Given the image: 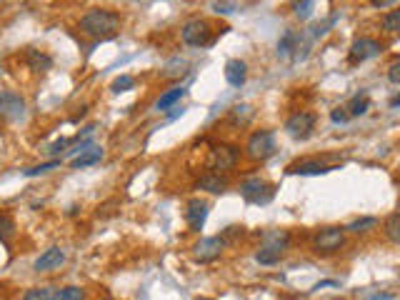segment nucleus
Segmentation results:
<instances>
[{
	"label": "nucleus",
	"mask_w": 400,
	"mask_h": 300,
	"mask_svg": "<svg viewBox=\"0 0 400 300\" xmlns=\"http://www.w3.org/2000/svg\"><path fill=\"white\" fill-rule=\"evenodd\" d=\"M120 25H123L120 15L115 10H108V8H93V10H88L83 18H80V30H83L85 36L98 38V40L115 38Z\"/></svg>",
	"instance_id": "obj_1"
},
{
	"label": "nucleus",
	"mask_w": 400,
	"mask_h": 300,
	"mask_svg": "<svg viewBox=\"0 0 400 300\" xmlns=\"http://www.w3.org/2000/svg\"><path fill=\"white\" fill-rule=\"evenodd\" d=\"M240 195L251 205H268L275 198V186L263 178H245L240 183Z\"/></svg>",
	"instance_id": "obj_2"
},
{
	"label": "nucleus",
	"mask_w": 400,
	"mask_h": 300,
	"mask_svg": "<svg viewBox=\"0 0 400 300\" xmlns=\"http://www.w3.org/2000/svg\"><path fill=\"white\" fill-rule=\"evenodd\" d=\"M275 153V135L273 130H258L248 138V145H245V156L251 160H268Z\"/></svg>",
	"instance_id": "obj_3"
},
{
	"label": "nucleus",
	"mask_w": 400,
	"mask_h": 300,
	"mask_svg": "<svg viewBox=\"0 0 400 300\" xmlns=\"http://www.w3.org/2000/svg\"><path fill=\"white\" fill-rule=\"evenodd\" d=\"M343 246H346V230L343 228H320L313 235V250L323 253V255L338 253Z\"/></svg>",
	"instance_id": "obj_4"
},
{
	"label": "nucleus",
	"mask_w": 400,
	"mask_h": 300,
	"mask_svg": "<svg viewBox=\"0 0 400 300\" xmlns=\"http://www.w3.org/2000/svg\"><path fill=\"white\" fill-rule=\"evenodd\" d=\"M240 160V150L235 145H215L210 150L208 165L215 173H223V170H233Z\"/></svg>",
	"instance_id": "obj_5"
},
{
	"label": "nucleus",
	"mask_w": 400,
	"mask_h": 300,
	"mask_svg": "<svg viewBox=\"0 0 400 300\" xmlns=\"http://www.w3.org/2000/svg\"><path fill=\"white\" fill-rule=\"evenodd\" d=\"M316 120L318 118L313 113H308V110H300V113L290 115V118L286 120V133L295 140L311 138V133L316 130Z\"/></svg>",
	"instance_id": "obj_6"
},
{
	"label": "nucleus",
	"mask_w": 400,
	"mask_h": 300,
	"mask_svg": "<svg viewBox=\"0 0 400 300\" xmlns=\"http://www.w3.org/2000/svg\"><path fill=\"white\" fill-rule=\"evenodd\" d=\"M180 36H183V40H186L188 45H193V48H203V45H208V43L213 40L208 20H200V18L188 20V23L183 25V30H180Z\"/></svg>",
	"instance_id": "obj_7"
},
{
	"label": "nucleus",
	"mask_w": 400,
	"mask_h": 300,
	"mask_svg": "<svg viewBox=\"0 0 400 300\" xmlns=\"http://www.w3.org/2000/svg\"><path fill=\"white\" fill-rule=\"evenodd\" d=\"M225 240L221 238V235H213V238H200L195 243V248H193V258L198 260V263H210V260L221 258V253L225 250Z\"/></svg>",
	"instance_id": "obj_8"
},
{
	"label": "nucleus",
	"mask_w": 400,
	"mask_h": 300,
	"mask_svg": "<svg viewBox=\"0 0 400 300\" xmlns=\"http://www.w3.org/2000/svg\"><path fill=\"white\" fill-rule=\"evenodd\" d=\"M380 53H383V45L376 38H358V40L350 45L348 58H350V63H365V60L378 58Z\"/></svg>",
	"instance_id": "obj_9"
},
{
	"label": "nucleus",
	"mask_w": 400,
	"mask_h": 300,
	"mask_svg": "<svg viewBox=\"0 0 400 300\" xmlns=\"http://www.w3.org/2000/svg\"><path fill=\"white\" fill-rule=\"evenodd\" d=\"M23 115H25V100L18 93H10V90L0 93V118L15 123V120H20Z\"/></svg>",
	"instance_id": "obj_10"
},
{
	"label": "nucleus",
	"mask_w": 400,
	"mask_h": 300,
	"mask_svg": "<svg viewBox=\"0 0 400 300\" xmlns=\"http://www.w3.org/2000/svg\"><path fill=\"white\" fill-rule=\"evenodd\" d=\"M208 200H200V198H193L191 203H188L186 208V220H188V228L193 230V233H200L205 225V220H208Z\"/></svg>",
	"instance_id": "obj_11"
},
{
	"label": "nucleus",
	"mask_w": 400,
	"mask_h": 300,
	"mask_svg": "<svg viewBox=\"0 0 400 300\" xmlns=\"http://www.w3.org/2000/svg\"><path fill=\"white\" fill-rule=\"evenodd\" d=\"M63 263H66V250H60V248H48V250L36 260L33 268H36V273H50V270H58Z\"/></svg>",
	"instance_id": "obj_12"
},
{
	"label": "nucleus",
	"mask_w": 400,
	"mask_h": 300,
	"mask_svg": "<svg viewBox=\"0 0 400 300\" xmlns=\"http://www.w3.org/2000/svg\"><path fill=\"white\" fill-rule=\"evenodd\" d=\"M260 246L286 253L288 246H290V230H283V228H278V230H265L263 238H260Z\"/></svg>",
	"instance_id": "obj_13"
},
{
	"label": "nucleus",
	"mask_w": 400,
	"mask_h": 300,
	"mask_svg": "<svg viewBox=\"0 0 400 300\" xmlns=\"http://www.w3.org/2000/svg\"><path fill=\"white\" fill-rule=\"evenodd\" d=\"M225 80L228 85H233V88H240V85H245V80H248V66H245L240 58H233L225 63Z\"/></svg>",
	"instance_id": "obj_14"
},
{
	"label": "nucleus",
	"mask_w": 400,
	"mask_h": 300,
	"mask_svg": "<svg viewBox=\"0 0 400 300\" xmlns=\"http://www.w3.org/2000/svg\"><path fill=\"white\" fill-rule=\"evenodd\" d=\"M330 165L320 160H298L293 165H288V173L290 175H323V173H330Z\"/></svg>",
	"instance_id": "obj_15"
},
{
	"label": "nucleus",
	"mask_w": 400,
	"mask_h": 300,
	"mask_svg": "<svg viewBox=\"0 0 400 300\" xmlns=\"http://www.w3.org/2000/svg\"><path fill=\"white\" fill-rule=\"evenodd\" d=\"M198 188H200V190L213 193V195H221V193L228 190V180L223 178L221 173H215V170H208L205 175H200V180H198Z\"/></svg>",
	"instance_id": "obj_16"
},
{
	"label": "nucleus",
	"mask_w": 400,
	"mask_h": 300,
	"mask_svg": "<svg viewBox=\"0 0 400 300\" xmlns=\"http://www.w3.org/2000/svg\"><path fill=\"white\" fill-rule=\"evenodd\" d=\"M98 160H103V148L98 145H88L85 150H80L78 156L71 160V168L73 170H80V168H88V165H96Z\"/></svg>",
	"instance_id": "obj_17"
},
{
	"label": "nucleus",
	"mask_w": 400,
	"mask_h": 300,
	"mask_svg": "<svg viewBox=\"0 0 400 300\" xmlns=\"http://www.w3.org/2000/svg\"><path fill=\"white\" fill-rule=\"evenodd\" d=\"M25 63L33 73H48L53 68V58L45 55L43 50H36V48H28L25 50Z\"/></svg>",
	"instance_id": "obj_18"
},
{
	"label": "nucleus",
	"mask_w": 400,
	"mask_h": 300,
	"mask_svg": "<svg viewBox=\"0 0 400 300\" xmlns=\"http://www.w3.org/2000/svg\"><path fill=\"white\" fill-rule=\"evenodd\" d=\"M183 96H186V88H180V85H175V88L165 90V93H163V96L156 100V110H170Z\"/></svg>",
	"instance_id": "obj_19"
},
{
	"label": "nucleus",
	"mask_w": 400,
	"mask_h": 300,
	"mask_svg": "<svg viewBox=\"0 0 400 300\" xmlns=\"http://www.w3.org/2000/svg\"><path fill=\"white\" fill-rule=\"evenodd\" d=\"M368 108H371V98H368V93H358V96H353V100L348 103L346 110L350 118H358V115L368 113Z\"/></svg>",
	"instance_id": "obj_20"
},
{
	"label": "nucleus",
	"mask_w": 400,
	"mask_h": 300,
	"mask_svg": "<svg viewBox=\"0 0 400 300\" xmlns=\"http://www.w3.org/2000/svg\"><path fill=\"white\" fill-rule=\"evenodd\" d=\"M13 238H15V220L10 216H0V243L10 246Z\"/></svg>",
	"instance_id": "obj_21"
},
{
	"label": "nucleus",
	"mask_w": 400,
	"mask_h": 300,
	"mask_svg": "<svg viewBox=\"0 0 400 300\" xmlns=\"http://www.w3.org/2000/svg\"><path fill=\"white\" fill-rule=\"evenodd\" d=\"M385 238L390 243H400V213H390L385 218Z\"/></svg>",
	"instance_id": "obj_22"
},
{
	"label": "nucleus",
	"mask_w": 400,
	"mask_h": 300,
	"mask_svg": "<svg viewBox=\"0 0 400 300\" xmlns=\"http://www.w3.org/2000/svg\"><path fill=\"white\" fill-rule=\"evenodd\" d=\"M378 225V218H358V220H353L348 228H343L346 233H355V235H360V233H368V230H373Z\"/></svg>",
	"instance_id": "obj_23"
},
{
	"label": "nucleus",
	"mask_w": 400,
	"mask_h": 300,
	"mask_svg": "<svg viewBox=\"0 0 400 300\" xmlns=\"http://www.w3.org/2000/svg\"><path fill=\"white\" fill-rule=\"evenodd\" d=\"M283 255H286V253H281V250H273V248H258V253H255V260L260 265H275L278 263V260L283 258Z\"/></svg>",
	"instance_id": "obj_24"
},
{
	"label": "nucleus",
	"mask_w": 400,
	"mask_h": 300,
	"mask_svg": "<svg viewBox=\"0 0 400 300\" xmlns=\"http://www.w3.org/2000/svg\"><path fill=\"white\" fill-rule=\"evenodd\" d=\"M58 298V290L45 285V288H30L28 293L23 295V300H55Z\"/></svg>",
	"instance_id": "obj_25"
},
{
	"label": "nucleus",
	"mask_w": 400,
	"mask_h": 300,
	"mask_svg": "<svg viewBox=\"0 0 400 300\" xmlns=\"http://www.w3.org/2000/svg\"><path fill=\"white\" fill-rule=\"evenodd\" d=\"M298 45H300V38L295 36L293 30H288L286 36H283V40L278 43V50H281L283 55H288V53H293V50H298Z\"/></svg>",
	"instance_id": "obj_26"
},
{
	"label": "nucleus",
	"mask_w": 400,
	"mask_h": 300,
	"mask_svg": "<svg viewBox=\"0 0 400 300\" xmlns=\"http://www.w3.org/2000/svg\"><path fill=\"white\" fill-rule=\"evenodd\" d=\"M135 88V78L133 75H118V78L110 83V90H113L115 96H120V93H128V90Z\"/></svg>",
	"instance_id": "obj_27"
},
{
	"label": "nucleus",
	"mask_w": 400,
	"mask_h": 300,
	"mask_svg": "<svg viewBox=\"0 0 400 300\" xmlns=\"http://www.w3.org/2000/svg\"><path fill=\"white\" fill-rule=\"evenodd\" d=\"M313 8H316V0H295V3H293L295 18H300V20H308V18H311Z\"/></svg>",
	"instance_id": "obj_28"
},
{
	"label": "nucleus",
	"mask_w": 400,
	"mask_h": 300,
	"mask_svg": "<svg viewBox=\"0 0 400 300\" xmlns=\"http://www.w3.org/2000/svg\"><path fill=\"white\" fill-rule=\"evenodd\" d=\"M383 30L385 33H398L400 30V10H390V13H385L383 15Z\"/></svg>",
	"instance_id": "obj_29"
},
{
	"label": "nucleus",
	"mask_w": 400,
	"mask_h": 300,
	"mask_svg": "<svg viewBox=\"0 0 400 300\" xmlns=\"http://www.w3.org/2000/svg\"><path fill=\"white\" fill-rule=\"evenodd\" d=\"M253 118V108L251 105H235L233 113H230V120H233L235 126H245L248 120Z\"/></svg>",
	"instance_id": "obj_30"
},
{
	"label": "nucleus",
	"mask_w": 400,
	"mask_h": 300,
	"mask_svg": "<svg viewBox=\"0 0 400 300\" xmlns=\"http://www.w3.org/2000/svg\"><path fill=\"white\" fill-rule=\"evenodd\" d=\"M55 300H85V293H83V288H78V285H68V288L58 290V298Z\"/></svg>",
	"instance_id": "obj_31"
},
{
	"label": "nucleus",
	"mask_w": 400,
	"mask_h": 300,
	"mask_svg": "<svg viewBox=\"0 0 400 300\" xmlns=\"http://www.w3.org/2000/svg\"><path fill=\"white\" fill-rule=\"evenodd\" d=\"M55 168H60V160H50V163H43V165H36V168H28V170H23L28 178H36V175H45V173H50V170H55Z\"/></svg>",
	"instance_id": "obj_32"
},
{
	"label": "nucleus",
	"mask_w": 400,
	"mask_h": 300,
	"mask_svg": "<svg viewBox=\"0 0 400 300\" xmlns=\"http://www.w3.org/2000/svg\"><path fill=\"white\" fill-rule=\"evenodd\" d=\"M243 230H245V228H238V225H230V228L223 230L221 238L225 240V243H233L235 238H243Z\"/></svg>",
	"instance_id": "obj_33"
},
{
	"label": "nucleus",
	"mask_w": 400,
	"mask_h": 300,
	"mask_svg": "<svg viewBox=\"0 0 400 300\" xmlns=\"http://www.w3.org/2000/svg\"><path fill=\"white\" fill-rule=\"evenodd\" d=\"M388 80L393 85H398L400 83V60L395 58L393 63H390V68H388Z\"/></svg>",
	"instance_id": "obj_34"
},
{
	"label": "nucleus",
	"mask_w": 400,
	"mask_h": 300,
	"mask_svg": "<svg viewBox=\"0 0 400 300\" xmlns=\"http://www.w3.org/2000/svg\"><path fill=\"white\" fill-rule=\"evenodd\" d=\"M348 118H350V115H348V110L346 108H335V110H330V120H333V123H348Z\"/></svg>",
	"instance_id": "obj_35"
},
{
	"label": "nucleus",
	"mask_w": 400,
	"mask_h": 300,
	"mask_svg": "<svg viewBox=\"0 0 400 300\" xmlns=\"http://www.w3.org/2000/svg\"><path fill=\"white\" fill-rule=\"evenodd\" d=\"M66 145H68V140H58V143L50 145V148L45 150V153H48V156H58V153H60L63 148H66Z\"/></svg>",
	"instance_id": "obj_36"
},
{
	"label": "nucleus",
	"mask_w": 400,
	"mask_h": 300,
	"mask_svg": "<svg viewBox=\"0 0 400 300\" xmlns=\"http://www.w3.org/2000/svg\"><path fill=\"white\" fill-rule=\"evenodd\" d=\"M371 3L376 8H395V3H398V0H371Z\"/></svg>",
	"instance_id": "obj_37"
},
{
	"label": "nucleus",
	"mask_w": 400,
	"mask_h": 300,
	"mask_svg": "<svg viewBox=\"0 0 400 300\" xmlns=\"http://www.w3.org/2000/svg\"><path fill=\"white\" fill-rule=\"evenodd\" d=\"M368 300H393V295H390V293H376L373 298H368Z\"/></svg>",
	"instance_id": "obj_38"
},
{
	"label": "nucleus",
	"mask_w": 400,
	"mask_h": 300,
	"mask_svg": "<svg viewBox=\"0 0 400 300\" xmlns=\"http://www.w3.org/2000/svg\"><path fill=\"white\" fill-rule=\"evenodd\" d=\"M103 300H115V298H103Z\"/></svg>",
	"instance_id": "obj_39"
},
{
	"label": "nucleus",
	"mask_w": 400,
	"mask_h": 300,
	"mask_svg": "<svg viewBox=\"0 0 400 300\" xmlns=\"http://www.w3.org/2000/svg\"><path fill=\"white\" fill-rule=\"evenodd\" d=\"M200 300H208V298H200Z\"/></svg>",
	"instance_id": "obj_40"
}]
</instances>
